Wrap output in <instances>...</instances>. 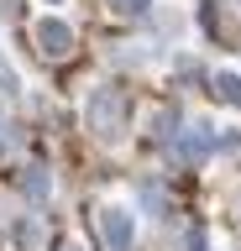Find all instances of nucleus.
<instances>
[{"label": "nucleus", "instance_id": "f257e3e1", "mask_svg": "<svg viewBox=\"0 0 241 251\" xmlns=\"http://www.w3.org/2000/svg\"><path fill=\"white\" fill-rule=\"evenodd\" d=\"M121 121H126V94H121V89H100V94H89V126H95L105 141L121 136Z\"/></svg>", "mask_w": 241, "mask_h": 251}, {"label": "nucleus", "instance_id": "f03ea898", "mask_svg": "<svg viewBox=\"0 0 241 251\" xmlns=\"http://www.w3.org/2000/svg\"><path fill=\"white\" fill-rule=\"evenodd\" d=\"M100 225H105V241H110V251H126L131 246V215L126 209H105V215H100Z\"/></svg>", "mask_w": 241, "mask_h": 251}, {"label": "nucleus", "instance_id": "7ed1b4c3", "mask_svg": "<svg viewBox=\"0 0 241 251\" xmlns=\"http://www.w3.org/2000/svg\"><path fill=\"white\" fill-rule=\"evenodd\" d=\"M37 42H42L48 58H63L68 47H74V31H68L63 21H42V26H37Z\"/></svg>", "mask_w": 241, "mask_h": 251}, {"label": "nucleus", "instance_id": "20e7f679", "mask_svg": "<svg viewBox=\"0 0 241 251\" xmlns=\"http://www.w3.org/2000/svg\"><path fill=\"white\" fill-rule=\"evenodd\" d=\"M210 152V131L199 126V131H189V136L178 141V157H205Z\"/></svg>", "mask_w": 241, "mask_h": 251}, {"label": "nucleus", "instance_id": "39448f33", "mask_svg": "<svg viewBox=\"0 0 241 251\" xmlns=\"http://www.w3.org/2000/svg\"><path fill=\"white\" fill-rule=\"evenodd\" d=\"M220 100L241 105V78H236V74H220Z\"/></svg>", "mask_w": 241, "mask_h": 251}]
</instances>
